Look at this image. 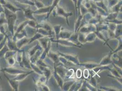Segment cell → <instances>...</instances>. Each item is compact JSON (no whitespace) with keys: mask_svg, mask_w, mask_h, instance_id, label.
<instances>
[{"mask_svg":"<svg viewBox=\"0 0 122 91\" xmlns=\"http://www.w3.org/2000/svg\"><path fill=\"white\" fill-rule=\"evenodd\" d=\"M55 15L63 17L65 18L66 20V23L68 25H69V22L68 21V17L72 15V12H67L63 8L60 6V5H58L56 6L55 9Z\"/></svg>","mask_w":122,"mask_h":91,"instance_id":"cell-1","label":"cell"},{"mask_svg":"<svg viewBox=\"0 0 122 91\" xmlns=\"http://www.w3.org/2000/svg\"><path fill=\"white\" fill-rule=\"evenodd\" d=\"M59 55L62 56L64 57H65L67 61L70 63H72L75 65H79L80 63L78 59V56H75L73 55H70V54H67L63 53L61 52H58L57 53Z\"/></svg>","mask_w":122,"mask_h":91,"instance_id":"cell-2","label":"cell"},{"mask_svg":"<svg viewBox=\"0 0 122 91\" xmlns=\"http://www.w3.org/2000/svg\"><path fill=\"white\" fill-rule=\"evenodd\" d=\"M50 40L51 42H56L59 45L66 46H76L78 47H81L80 46L76 45L72 42L71 40L68 39H54L50 38Z\"/></svg>","mask_w":122,"mask_h":91,"instance_id":"cell-3","label":"cell"},{"mask_svg":"<svg viewBox=\"0 0 122 91\" xmlns=\"http://www.w3.org/2000/svg\"><path fill=\"white\" fill-rule=\"evenodd\" d=\"M78 31L79 32L82 33H88L90 32H94L96 31L95 25L87 23L81 27Z\"/></svg>","mask_w":122,"mask_h":91,"instance_id":"cell-4","label":"cell"},{"mask_svg":"<svg viewBox=\"0 0 122 91\" xmlns=\"http://www.w3.org/2000/svg\"><path fill=\"white\" fill-rule=\"evenodd\" d=\"M2 71H5L9 74H10L11 75H14V76L17 75L20 73L26 72L28 71H24L22 70L15 68V67H12V66H10L8 67H6L5 68L2 69Z\"/></svg>","mask_w":122,"mask_h":91,"instance_id":"cell-5","label":"cell"},{"mask_svg":"<svg viewBox=\"0 0 122 91\" xmlns=\"http://www.w3.org/2000/svg\"><path fill=\"white\" fill-rule=\"evenodd\" d=\"M47 56L50 59V60L52 61V62H53V64L58 65L61 64L59 61V55L58 53H56L55 52L52 51L50 50L49 51Z\"/></svg>","mask_w":122,"mask_h":91,"instance_id":"cell-6","label":"cell"},{"mask_svg":"<svg viewBox=\"0 0 122 91\" xmlns=\"http://www.w3.org/2000/svg\"><path fill=\"white\" fill-rule=\"evenodd\" d=\"M72 33L73 32H72L71 31L65 29L61 27V31L58 36L57 38L56 39H69Z\"/></svg>","mask_w":122,"mask_h":91,"instance_id":"cell-7","label":"cell"},{"mask_svg":"<svg viewBox=\"0 0 122 91\" xmlns=\"http://www.w3.org/2000/svg\"><path fill=\"white\" fill-rule=\"evenodd\" d=\"M112 52H110L107 56L102 58L101 61L99 63L100 66H107L112 64Z\"/></svg>","mask_w":122,"mask_h":91,"instance_id":"cell-8","label":"cell"},{"mask_svg":"<svg viewBox=\"0 0 122 91\" xmlns=\"http://www.w3.org/2000/svg\"><path fill=\"white\" fill-rule=\"evenodd\" d=\"M5 78L7 79L9 84L10 85L11 88L14 91H19V81H16L12 78H10L8 77V76H6L5 74Z\"/></svg>","mask_w":122,"mask_h":91,"instance_id":"cell-9","label":"cell"},{"mask_svg":"<svg viewBox=\"0 0 122 91\" xmlns=\"http://www.w3.org/2000/svg\"><path fill=\"white\" fill-rule=\"evenodd\" d=\"M25 17L28 20H36L35 18L33 15V11L30 9V7H26L23 9Z\"/></svg>","mask_w":122,"mask_h":91,"instance_id":"cell-10","label":"cell"},{"mask_svg":"<svg viewBox=\"0 0 122 91\" xmlns=\"http://www.w3.org/2000/svg\"><path fill=\"white\" fill-rule=\"evenodd\" d=\"M40 68L43 71L44 76L46 77V81L48 82V80L51 78V76H52V74L51 68L49 67V66L41 67Z\"/></svg>","mask_w":122,"mask_h":91,"instance_id":"cell-11","label":"cell"},{"mask_svg":"<svg viewBox=\"0 0 122 91\" xmlns=\"http://www.w3.org/2000/svg\"><path fill=\"white\" fill-rule=\"evenodd\" d=\"M33 72V71L32 70L31 71H28L27 72H25V73H20V74H18L17 75H15V76L14 78H13L12 79L20 82V81L24 80L25 79L26 77H27Z\"/></svg>","mask_w":122,"mask_h":91,"instance_id":"cell-12","label":"cell"},{"mask_svg":"<svg viewBox=\"0 0 122 91\" xmlns=\"http://www.w3.org/2000/svg\"><path fill=\"white\" fill-rule=\"evenodd\" d=\"M51 5L48 6H45L44 7L38 9H36V10L33 11V14L36 15H43V14H47L50 9Z\"/></svg>","mask_w":122,"mask_h":91,"instance_id":"cell-13","label":"cell"},{"mask_svg":"<svg viewBox=\"0 0 122 91\" xmlns=\"http://www.w3.org/2000/svg\"><path fill=\"white\" fill-rule=\"evenodd\" d=\"M39 50H43V49L42 48V47H41L40 44L39 43V41H38V42L36 43V45L35 46H33L32 48L30 49L29 52H28L29 57H30L31 56L34 55L36 52Z\"/></svg>","mask_w":122,"mask_h":91,"instance_id":"cell-14","label":"cell"},{"mask_svg":"<svg viewBox=\"0 0 122 91\" xmlns=\"http://www.w3.org/2000/svg\"><path fill=\"white\" fill-rule=\"evenodd\" d=\"M96 35H95V33L92 32H90L88 33H85V38H84V40L85 43H86L87 42H92L96 40Z\"/></svg>","mask_w":122,"mask_h":91,"instance_id":"cell-15","label":"cell"},{"mask_svg":"<svg viewBox=\"0 0 122 91\" xmlns=\"http://www.w3.org/2000/svg\"><path fill=\"white\" fill-rule=\"evenodd\" d=\"M96 28V31H101L103 30H108V25L107 24L106 22H103L102 21L99 22L95 25Z\"/></svg>","mask_w":122,"mask_h":91,"instance_id":"cell-16","label":"cell"},{"mask_svg":"<svg viewBox=\"0 0 122 91\" xmlns=\"http://www.w3.org/2000/svg\"><path fill=\"white\" fill-rule=\"evenodd\" d=\"M30 38H27V37H23L21 39H20L19 40H17V41H15V43L17 48L19 49H20V48L26 44L28 43L29 42Z\"/></svg>","mask_w":122,"mask_h":91,"instance_id":"cell-17","label":"cell"},{"mask_svg":"<svg viewBox=\"0 0 122 91\" xmlns=\"http://www.w3.org/2000/svg\"><path fill=\"white\" fill-rule=\"evenodd\" d=\"M53 76L55 79V81L56 82L57 84H58L59 86L60 87L61 89H62V85H63V84L64 82L63 79L57 74L56 70L54 68V71L53 72Z\"/></svg>","mask_w":122,"mask_h":91,"instance_id":"cell-18","label":"cell"},{"mask_svg":"<svg viewBox=\"0 0 122 91\" xmlns=\"http://www.w3.org/2000/svg\"><path fill=\"white\" fill-rule=\"evenodd\" d=\"M50 40V36H44L43 37H42L38 40L39 43L40 44L41 47L43 49H46L47 47L48 42L49 40Z\"/></svg>","mask_w":122,"mask_h":91,"instance_id":"cell-19","label":"cell"},{"mask_svg":"<svg viewBox=\"0 0 122 91\" xmlns=\"http://www.w3.org/2000/svg\"><path fill=\"white\" fill-rule=\"evenodd\" d=\"M79 65L83 66L85 67V68L88 70H92L95 67L100 66L99 63H97L94 62H87L83 63H80Z\"/></svg>","mask_w":122,"mask_h":91,"instance_id":"cell-20","label":"cell"},{"mask_svg":"<svg viewBox=\"0 0 122 91\" xmlns=\"http://www.w3.org/2000/svg\"><path fill=\"white\" fill-rule=\"evenodd\" d=\"M3 6L5 7L8 10H10V11L14 13H16L17 11L20 10V9L15 7V6H14V5H13L12 4H11L10 2L8 1H7L5 5Z\"/></svg>","mask_w":122,"mask_h":91,"instance_id":"cell-21","label":"cell"},{"mask_svg":"<svg viewBox=\"0 0 122 91\" xmlns=\"http://www.w3.org/2000/svg\"><path fill=\"white\" fill-rule=\"evenodd\" d=\"M112 12L114 13H120L122 12V0L119 1V2L116 5L113 6L110 8Z\"/></svg>","mask_w":122,"mask_h":91,"instance_id":"cell-22","label":"cell"},{"mask_svg":"<svg viewBox=\"0 0 122 91\" xmlns=\"http://www.w3.org/2000/svg\"><path fill=\"white\" fill-rule=\"evenodd\" d=\"M68 40H71L72 42H73L76 45L81 46V44L79 43V42L78 40V33L77 32L72 33V34L70 36Z\"/></svg>","mask_w":122,"mask_h":91,"instance_id":"cell-23","label":"cell"},{"mask_svg":"<svg viewBox=\"0 0 122 91\" xmlns=\"http://www.w3.org/2000/svg\"><path fill=\"white\" fill-rule=\"evenodd\" d=\"M75 79L74 80H71L70 81H64L63 85H62V90L63 91H69L70 87H71L72 85L73 84V83L75 82Z\"/></svg>","mask_w":122,"mask_h":91,"instance_id":"cell-24","label":"cell"},{"mask_svg":"<svg viewBox=\"0 0 122 91\" xmlns=\"http://www.w3.org/2000/svg\"><path fill=\"white\" fill-rule=\"evenodd\" d=\"M30 67L31 70L33 71H35L38 75H43V71L40 69V68L37 66L36 63H32L30 62Z\"/></svg>","mask_w":122,"mask_h":91,"instance_id":"cell-25","label":"cell"},{"mask_svg":"<svg viewBox=\"0 0 122 91\" xmlns=\"http://www.w3.org/2000/svg\"><path fill=\"white\" fill-rule=\"evenodd\" d=\"M59 1H60V0H53V1L52 2V4L51 5L50 10H49L48 13L46 15V18L47 19H48L49 18V17L51 15V13L53 12V10L56 8V6L58 5Z\"/></svg>","mask_w":122,"mask_h":91,"instance_id":"cell-26","label":"cell"},{"mask_svg":"<svg viewBox=\"0 0 122 91\" xmlns=\"http://www.w3.org/2000/svg\"><path fill=\"white\" fill-rule=\"evenodd\" d=\"M111 67L110 66V65H107V66H97L96 67L94 68L93 69H92V70L95 72V73H96L97 74V73L99 72H101V71H104V70H106L107 69L109 70V69L111 68Z\"/></svg>","mask_w":122,"mask_h":91,"instance_id":"cell-27","label":"cell"},{"mask_svg":"<svg viewBox=\"0 0 122 91\" xmlns=\"http://www.w3.org/2000/svg\"><path fill=\"white\" fill-rule=\"evenodd\" d=\"M83 15H81V14H80L79 15H77L76 17V20L75 23V28H74V32H78V29L79 28V26L81 24V19L82 18Z\"/></svg>","mask_w":122,"mask_h":91,"instance_id":"cell-28","label":"cell"},{"mask_svg":"<svg viewBox=\"0 0 122 91\" xmlns=\"http://www.w3.org/2000/svg\"><path fill=\"white\" fill-rule=\"evenodd\" d=\"M94 2L97 7L101 8L102 9L105 10L107 12L109 13V9L107 6L105 5L104 3L103 2V0H99V1Z\"/></svg>","mask_w":122,"mask_h":91,"instance_id":"cell-29","label":"cell"},{"mask_svg":"<svg viewBox=\"0 0 122 91\" xmlns=\"http://www.w3.org/2000/svg\"><path fill=\"white\" fill-rule=\"evenodd\" d=\"M27 23H28V20H25L24 22H23L21 23H20V25H19V26H18V27L17 28L16 30H15V34H14L13 35H16L17 34H18V33H19L22 30H23L24 29H25V26L27 25Z\"/></svg>","mask_w":122,"mask_h":91,"instance_id":"cell-30","label":"cell"},{"mask_svg":"<svg viewBox=\"0 0 122 91\" xmlns=\"http://www.w3.org/2000/svg\"><path fill=\"white\" fill-rule=\"evenodd\" d=\"M114 34L117 39L122 36V24L117 25L116 28L114 31Z\"/></svg>","mask_w":122,"mask_h":91,"instance_id":"cell-31","label":"cell"},{"mask_svg":"<svg viewBox=\"0 0 122 91\" xmlns=\"http://www.w3.org/2000/svg\"><path fill=\"white\" fill-rule=\"evenodd\" d=\"M36 29V32L40 33L41 35L45 36H50L51 35L50 33L48 31L46 30L42 27H37Z\"/></svg>","mask_w":122,"mask_h":91,"instance_id":"cell-32","label":"cell"},{"mask_svg":"<svg viewBox=\"0 0 122 91\" xmlns=\"http://www.w3.org/2000/svg\"><path fill=\"white\" fill-rule=\"evenodd\" d=\"M44 36H45L41 35L40 33L36 32V34L30 39V40H29V42H28V44H30L31 42H32L35 40H38L40 38L43 37Z\"/></svg>","mask_w":122,"mask_h":91,"instance_id":"cell-33","label":"cell"},{"mask_svg":"<svg viewBox=\"0 0 122 91\" xmlns=\"http://www.w3.org/2000/svg\"><path fill=\"white\" fill-rule=\"evenodd\" d=\"M109 70L110 71V72H111V75L114 76L122 78V75H121L119 73V72L114 67L112 66V67H111L109 69Z\"/></svg>","mask_w":122,"mask_h":91,"instance_id":"cell-34","label":"cell"},{"mask_svg":"<svg viewBox=\"0 0 122 91\" xmlns=\"http://www.w3.org/2000/svg\"><path fill=\"white\" fill-rule=\"evenodd\" d=\"M95 35H96V37L97 38H98L99 39L105 42L107 44V40L106 39V38L105 37L104 35H103V34H102V32L101 31H96L94 32ZM107 45H108L107 44Z\"/></svg>","mask_w":122,"mask_h":91,"instance_id":"cell-35","label":"cell"},{"mask_svg":"<svg viewBox=\"0 0 122 91\" xmlns=\"http://www.w3.org/2000/svg\"><path fill=\"white\" fill-rule=\"evenodd\" d=\"M61 26L60 25H54L53 27V30L54 31V33L56 35V39L57 38L58 36L61 31Z\"/></svg>","mask_w":122,"mask_h":91,"instance_id":"cell-36","label":"cell"},{"mask_svg":"<svg viewBox=\"0 0 122 91\" xmlns=\"http://www.w3.org/2000/svg\"><path fill=\"white\" fill-rule=\"evenodd\" d=\"M7 64L10 66H13L15 64V59L14 56L8 57L5 59Z\"/></svg>","mask_w":122,"mask_h":91,"instance_id":"cell-37","label":"cell"},{"mask_svg":"<svg viewBox=\"0 0 122 91\" xmlns=\"http://www.w3.org/2000/svg\"><path fill=\"white\" fill-rule=\"evenodd\" d=\"M17 0L19 2H20L21 4H23L26 5L35 6L34 2L31 1L30 0Z\"/></svg>","mask_w":122,"mask_h":91,"instance_id":"cell-38","label":"cell"},{"mask_svg":"<svg viewBox=\"0 0 122 91\" xmlns=\"http://www.w3.org/2000/svg\"><path fill=\"white\" fill-rule=\"evenodd\" d=\"M36 20H28L27 25H29L30 27L34 29H36L37 23L36 22Z\"/></svg>","mask_w":122,"mask_h":91,"instance_id":"cell-39","label":"cell"},{"mask_svg":"<svg viewBox=\"0 0 122 91\" xmlns=\"http://www.w3.org/2000/svg\"><path fill=\"white\" fill-rule=\"evenodd\" d=\"M79 11L80 14H81L82 15H84L88 12V10L83 4H81L79 7Z\"/></svg>","mask_w":122,"mask_h":91,"instance_id":"cell-40","label":"cell"},{"mask_svg":"<svg viewBox=\"0 0 122 91\" xmlns=\"http://www.w3.org/2000/svg\"><path fill=\"white\" fill-rule=\"evenodd\" d=\"M34 3H35V6H36L37 9L45 7L44 4L39 0H35Z\"/></svg>","mask_w":122,"mask_h":91,"instance_id":"cell-41","label":"cell"},{"mask_svg":"<svg viewBox=\"0 0 122 91\" xmlns=\"http://www.w3.org/2000/svg\"><path fill=\"white\" fill-rule=\"evenodd\" d=\"M119 1V0H108L107 7L110 9L113 6L116 5Z\"/></svg>","mask_w":122,"mask_h":91,"instance_id":"cell-42","label":"cell"},{"mask_svg":"<svg viewBox=\"0 0 122 91\" xmlns=\"http://www.w3.org/2000/svg\"><path fill=\"white\" fill-rule=\"evenodd\" d=\"M74 70L72 69H70L69 70H67V71H66V75H65V78H71L72 76H73L74 74Z\"/></svg>","mask_w":122,"mask_h":91,"instance_id":"cell-43","label":"cell"},{"mask_svg":"<svg viewBox=\"0 0 122 91\" xmlns=\"http://www.w3.org/2000/svg\"><path fill=\"white\" fill-rule=\"evenodd\" d=\"M83 75L84 77L86 79H88V78L89 77V76H90L89 70L85 68V69L83 70Z\"/></svg>","mask_w":122,"mask_h":91,"instance_id":"cell-44","label":"cell"},{"mask_svg":"<svg viewBox=\"0 0 122 91\" xmlns=\"http://www.w3.org/2000/svg\"><path fill=\"white\" fill-rule=\"evenodd\" d=\"M100 88L101 89H102V91H117V90H116L117 89L116 88H113V87H105V86H103V87H102L101 86L100 87Z\"/></svg>","mask_w":122,"mask_h":91,"instance_id":"cell-45","label":"cell"},{"mask_svg":"<svg viewBox=\"0 0 122 91\" xmlns=\"http://www.w3.org/2000/svg\"><path fill=\"white\" fill-rule=\"evenodd\" d=\"M108 76H109L110 77L112 78V79H114L115 81H117V82H119L120 84H122V78H120V77H118L116 76H112V75H108Z\"/></svg>","mask_w":122,"mask_h":91,"instance_id":"cell-46","label":"cell"},{"mask_svg":"<svg viewBox=\"0 0 122 91\" xmlns=\"http://www.w3.org/2000/svg\"><path fill=\"white\" fill-rule=\"evenodd\" d=\"M82 71L80 69H77L76 70V76L77 78H81L82 76Z\"/></svg>","mask_w":122,"mask_h":91,"instance_id":"cell-47","label":"cell"},{"mask_svg":"<svg viewBox=\"0 0 122 91\" xmlns=\"http://www.w3.org/2000/svg\"><path fill=\"white\" fill-rule=\"evenodd\" d=\"M82 1H83V0H77V12H78L77 15H79L80 14L79 7H80V5H81Z\"/></svg>","mask_w":122,"mask_h":91,"instance_id":"cell-48","label":"cell"},{"mask_svg":"<svg viewBox=\"0 0 122 91\" xmlns=\"http://www.w3.org/2000/svg\"><path fill=\"white\" fill-rule=\"evenodd\" d=\"M71 1L73 2V4H74L75 7V10H76V17L78 15V12H77V0H71Z\"/></svg>","mask_w":122,"mask_h":91,"instance_id":"cell-49","label":"cell"},{"mask_svg":"<svg viewBox=\"0 0 122 91\" xmlns=\"http://www.w3.org/2000/svg\"><path fill=\"white\" fill-rule=\"evenodd\" d=\"M91 0V1H93V2H96V1H99V0Z\"/></svg>","mask_w":122,"mask_h":91,"instance_id":"cell-50","label":"cell"},{"mask_svg":"<svg viewBox=\"0 0 122 91\" xmlns=\"http://www.w3.org/2000/svg\"><path fill=\"white\" fill-rule=\"evenodd\" d=\"M0 79L1 80V77H0Z\"/></svg>","mask_w":122,"mask_h":91,"instance_id":"cell-51","label":"cell"}]
</instances>
